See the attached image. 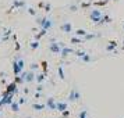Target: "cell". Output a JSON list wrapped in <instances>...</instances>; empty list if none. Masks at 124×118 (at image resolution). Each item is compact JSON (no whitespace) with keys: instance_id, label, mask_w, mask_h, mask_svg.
<instances>
[{"instance_id":"obj_1","label":"cell","mask_w":124,"mask_h":118,"mask_svg":"<svg viewBox=\"0 0 124 118\" xmlns=\"http://www.w3.org/2000/svg\"><path fill=\"white\" fill-rule=\"evenodd\" d=\"M36 22H38V25H39L40 28H45V29H49L53 25V22H52L49 18H38Z\"/></svg>"},{"instance_id":"obj_2","label":"cell","mask_w":124,"mask_h":118,"mask_svg":"<svg viewBox=\"0 0 124 118\" xmlns=\"http://www.w3.org/2000/svg\"><path fill=\"white\" fill-rule=\"evenodd\" d=\"M89 18L93 21V22H99V21H102V11L101 10H93V11H91Z\"/></svg>"},{"instance_id":"obj_3","label":"cell","mask_w":124,"mask_h":118,"mask_svg":"<svg viewBox=\"0 0 124 118\" xmlns=\"http://www.w3.org/2000/svg\"><path fill=\"white\" fill-rule=\"evenodd\" d=\"M49 49H50L52 53H54V54H60V53H62V49H63V45H60V43H50Z\"/></svg>"},{"instance_id":"obj_4","label":"cell","mask_w":124,"mask_h":118,"mask_svg":"<svg viewBox=\"0 0 124 118\" xmlns=\"http://www.w3.org/2000/svg\"><path fill=\"white\" fill-rule=\"evenodd\" d=\"M79 97H81L79 92L77 89H73L71 92H70V95H68V100L70 101H75V100H78Z\"/></svg>"},{"instance_id":"obj_5","label":"cell","mask_w":124,"mask_h":118,"mask_svg":"<svg viewBox=\"0 0 124 118\" xmlns=\"http://www.w3.org/2000/svg\"><path fill=\"white\" fill-rule=\"evenodd\" d=\"M46 107H47L49 110H57V101H54L53 97H49L47 101H46Z\"/></svg>"},{"instance_id":"obj_6","label":"cell","mask_w":124,"mask_h":118,"mask_svg":"<svg viewBox=\"0 0 124 118\" xmlns=\"http://www.w3.org/2000/svg\"><path fill=\"white\" fill-rule=\"evenodd\" d=\"M17 90V83L16 82H11L10 85H7L6 88V93H10V95H14V92Z\"/></svg>"},{"instance_id":"obj_7","label":"cell","mask_w":124,"mask_h":118,"mask_svg":"<svg viewBox=\"0 0 124 118\" xmlns=\"http://www.w3.org/2000/svg\"><path fill=\"white\" fill-rule=\"evenodd\" d=\"M62 31L66 32V34H70V32H73V25H71L70 22H64L62 25Z\"/></svg>"},{"instance_id":"obj_8","label":"cell","mask_w":124,"mask_h":118,"mask_svg":"<svg viewBox=\"0 0 124 118\" xmlns=\"http://www.w3.org/2000/svg\"><path fill=\"white\" fill-rule=\"evenodd\" d=\"M67 110V103H64V101H57V111H66Z\"/></svg>"},{"instance_id":"obj_9","label":"cell","mask_w":124,"mask_h":118,"mask_svg":"<svg viewBox=\"0 0 124 118\" xmlns=\"http://www.w3.org/2000/svg\"><path fill=\"white\" fill-rule=\"evenodd\" d=\"M35 78H36V75H35L32 71L25 74V82H32V81H35Z\"/></svg>"},{"instance_id":"obj_10","label":"cell","mask_w":124,"mask_h":118,"mask_svg":"<svg viewBox=\"0 0 124 118\" xmlns=\"http://www.w3.org/2000/svg\"><path fill=\"white\" fill-rule=\"evenodd\" d=\"M13 71H14V75H16V76H17V75H20V74L23 72V71H21V68L18 67V62H17V61L13 62Z\"/></svg>"},{"instance_id":"obj_11","label":"cell","mask_w":124,"mask_h":118,"mask_svg":"<svg viewBox=\"0 0 124 118\" xmlns=\"http://www.w3.org/2000/svg\"><path fill=\"white\" fill-rule=\"evenodd\" d=\"M24 6H25V3H24V1H21V0H14L11 10H14V8H20V7H24Z\"/></svg>"},{"instance_id":"obj_12","label":"cell","mask_w":124,"mask_h":118,"mask_svg":"<svg viewBox=\"0 0 124 118\" xmlns=\"http://www.w3.org/2000/svg\"><path fill=\"white\" fill-rule=\"evenodd\" d=\"M32 108L36 110V111H42V110L46 108V104H38V103H35V104H32Z\"/></svg>"},{"instance_id":"obj_13","label":"cell","mask_w":124,"mask_h":118,"mask_svg":"<svg viewBox=\"0 0 124 118\" xmlns=\"http://www.w3.org/2000/svg\"><path fill=\"white\" fill-rule=\"evenodd\" d=\"M10 108H11L14 112H17L18 110H20V103H18V101H13L11 104H10Z\"/></svg>"},{"instance_id":"obj_14","label":"cell","mask_w":124,"mask_h":118,"mask_svg":"<svg viewBox=\"0 0 124 118\" xmlns=\"http://www.w3.org/2000/svg\"><path fill=\"white\" fill-rule=\"evenodd\" d=\"M70 53H74L73 49H68V47H63V49H62V53H60V54H62L63 57H66V56H68Z\"/></svg>"},{"instance_id":"obj_15","label":"cell","mask_w":124,"mask_h":118,"mask_svg":"<svg viewBox=\"0 0 124 118\" xmlns=\"http://www.w3.org/2000/svg\"><path fill=\"white\" fill-rule=\"evenodd\" d=\"M45 72L43 74H39V75H36V78H35V81H36V82H38V83H42V82H43V81H45Z\"/></svg>"},{"instance_id":"obj_16","label":"cell","mask_w":124,"mask_h":118,"mask_svg":"<svg viewBox=\"0 0 124 118\" xmlns=\"http://www.w3.org/2000/svg\"><path fill=\"white\" fill-rule=\"evenodd\" d=\"M75 35L77 36H86V31H84V29H77L75 31Z\"/></svg>"},{"instance_id":"obj_17","label":"cell","mask_w":124,"mask_h":118,"mask_svg":"<svg viewBox=\"0 0 124 118\" xmlns=\"http://www.w3.org/2000/svg\"><path fill=\"white\" fill-rule=\"evenodd\" d=\"M46 32H47V29H45V28H42V29H40V32H39L38 35H36V40L39 39V38H42L43 35H46Z\"/></svg>"},{"instance_id":"obj_18","label":"cell","mask_w":124,"mask_h":118,"mask_svg":"<svg viewBox=\"0 0 124 118\" xmlns=\"http://www.w3.org/2000/svg\"><path fill=\"white\" fill-rule=\"evenodd\" d=\"M38 47H39V42H38V40H35V42L31 43V49H32V50H36Z\"/></svg>"},{"instance_id":"obj_19","label":"cell","mask_w":124,"mask_h":118,"mask_svg":"<svg viewBox=\"0 0 124 118\" xmlns=\"http://www.w3.org/2000/svg\"><path fill=\"white\" fill-rule=\"evenodd\" d=\"M78 118H88V111H86V110H82V111L79 112Z\"/></svg>"},{"instance_id":"obj_20","label":"cell","mask_w":124,"mask_h":118,"mask_svg":"<svg viewBox=\"0 0 124 118\" xmlns=\"http://www.w3.org/2000/svg\"><path fill=\"white\" fill-rule=\"evenodd\" d=\"M59 76H60V79H64L66 76H64V71H63V67H59Z\"/></svg>"},{"instance_id":"obj_21","label":"cell","mask_w":124,"mask_h":118,"mask_svg":"<svg viewBox=\"0 0 124 118\" xmlns=\"http://www.w3.org/2000/svg\"><path fill=\"white\" fill-rule=\"evenodd\" d=\"M71 42H73V43H75V45H77V43H81L82 40L79 39V38H73V39H71Z\"/></svg>"},{"instance_id":"obj_22","label":"cell","mask_w":124,"mask_h":118,"mask_svg":"<svg viewBox=\"0 0 124 118\" xmlns=\"http://www.w3.org/2000/svg\"><path fill=\"white\" fill-rule=\"evenodd\" d=\"M81 58H82V60H84V61H86V62H88V61H91V60H92V58H91L89 56H86V54H85L84 57H81Z\"/></svg>"},{"instance_id":"obj_23","label":"cell","mask_w":124,"mask_h":118,"mask_svg":"<svg viewBox=\"0 0 124 118\" xmlns=\"http://www.w3.org/2000/svg\"><path fill=\"white\" fill-rule=\"evenodd\" d=\"M75 56H78V57H84V56H85V53H84V51H75Z\"/></svg>"},{"instance_id":"obj_24","label":"cell","mask_w":124,"mask_h":118,"mask_svg":"<svg viewBox=\"0 0 124 118\" xmlns=\"http://www.w3.org/2000/svg\"><path fill=\"white\" fill-rule=\"evenodd\" d=\"M42 89H43V86H42V83H39L38 88H36V92H42Z\"/></svg>"},{"instance_id":"obj_25","label":"cell","mask_w":124,"mask_h":118,"mask_svg":"<svg viewBox=\"0 0 124 118\" xmlns=\"http://www.w3.org/2000/svg\"><path fill=\"white\" fill-rule=\"evenodd\" d=\"M42 65H43V71L46 72V69H47V62H46V61H43V62H42Z\"/></svg>"},{"instance_id":"obj_26","label":"cell","mask_w":124,"mask_h":118,"mask_svg":"<svg viewBox=\"0 0 124 118\" xmlns=\"http://www.w3.org/2000/svg\"><path fill=\"white\" fill-rule=\"evenodd\" d=\"M25 97H21V99H20V100H18V103H20V104H24V103H25Z\"/></svg>"},{"instance_id":"obj_27","label":"cell","mask_w":124,"mask_h":118,"mask_svg":"<svg viewBox=\"0 0 124 118\" xmlns=\"http://www.w3.org/2000/svg\"><path fill=\"white\" fill-rule=\"evenodd\" d=\"M28 13L31 14V15H35V10L34 8H28Z\"/></svg>"},{"instance_id":"obj_28","label":"cell","mask_w":124,"mask_h":118,"mask_svg":"<svg viewBox=\"0 0 124 118\" xmlns=\"http://www.w3.org/2000/svg\"><path fill=\"white\" fill-rule=\"evenodd\" d=\"M68 114H70V112H68L67 110H66V111H63V117H68Z\"/></svg>"},{"instance_id":"obj_29","label":"cell","mask_w":124,"mask_h":118,"mask_svg":"<svg viewBox=\"0 0 124 118\" xmlns=\"http://www.w3.org/2000/svg\"><path fill=\"white\" fill-rule=\"evenodd\" d=\"M103 20H105V22H110V17H105Z\"/></svg>"},{"instance_id":"obj_30","label":"cell","mask_w":124,"mask_h":118,"mask_svg":"<svg viewBox=\"0 0 124 118\" xmlns=\"http://www.w3.org/2000/svg\"><path fill=\"white\" fill-rule=\"evenodd\" d=\"M38 68V64H32V67H31V69H36Z\"/></svg>"},{"instance_id":"obj_31","label":"cell","mask_w":124,"mask_h":118,"mask_svg":"<svg viewBox=\"0 0 124 118\" xmlns=\"http://www.w3.org/2000/svg\"><path fill=\"white\" fill-rule=\"evenodd\" d=\"M123 29H124V24H123Z\"/></svg>"},{"instance_id":"obj_32","label":"cell","mask_w":124,"mask_h":118,"mask_svg":"<svg viewBox=\"0 0 124 118\" xmlns=\"http://www.w3.org/2000/svg\"><path fill=\"white\" fill-rule=\"evenodd\" d=\"M0 40H1V38H0Z\"/></svg>"}]
</instances>
